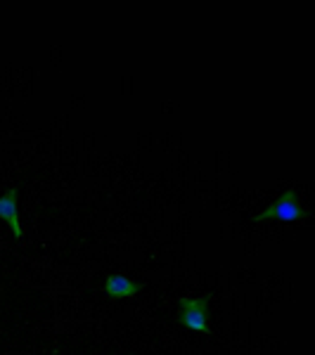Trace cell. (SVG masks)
I'll return each mask as SVG.
<instances>
[{
    "instance_id": "3",
    "label": "cell",
    "mask_w": 315,
    "mask_h": 355,
    "mask_svg": "<svg viewBox=\"0 0 315 355\" xmlns=\"http://www.w3.org/2000/svg\"><path fill=\"white\" fill-rule=\"evenodd\" d=\"M0 218L12 227V234L17 239L22 237L19 214H17V187H8V192L0 197Z\"/></svg>"
},
{
    "instance_id": "1",
    "label": "cell",
    "mask_w": 315,
    "mask_h": 355,
    "mask_svg": "<svg viewBox=\"0 0 315 355\" xmlns=\"http://www.w3.org/2000/svg\"><path fill=\"white\" fill-rule=\"evenodd\" d=\"M306 211L301 209L299 199H296V192L294 187H289L278 202H273L271 206H266V211H261L256 216V223H263V220H280V223H296V220H303L306 218Z\"/></svg>"
},
{
    "instance_id": "4",
    "label": "cell",
    "mask_w": 315,
    "mask_h": 355,
    "mask_svg": "<svg viewBox=\"0 0 315 355\" xmlns=\"http://www.w3.org/2000/svg\"><path fill=\"white\" fill-rule=\"evenodd\" d=\"M105 291L112 299H133V296L140 294V284L124 277V275H112L105 284Z\"/></svg>"
},
{
    "instance_id": "2",
    "label": "cell",
    "mask_w": 315,
    "mask_h": 355,
    "mask_svg": "<svg viewBox=\"0 0 315 355\" xmlns=\"http://www.w3.org/2000/svg\"><path fill=\"white\" fill-rule=\"evenodd\" d=\"M209 296H199V299H180V322L194 331L209 334Z\"/></svg>"
}]
</instances>
